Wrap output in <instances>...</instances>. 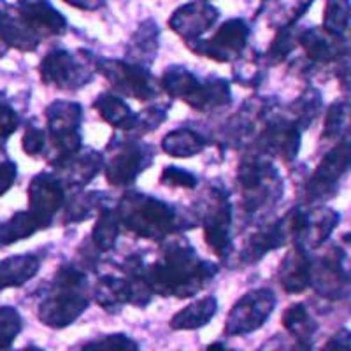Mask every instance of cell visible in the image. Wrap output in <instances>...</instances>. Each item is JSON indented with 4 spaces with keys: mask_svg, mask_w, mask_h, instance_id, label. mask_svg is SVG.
I'll return each instance as SVG.
<instances>
[{
    "mask_svg": "<svg viewBox=\"0 0 351 351\" xmlns=\"http://www.w3.org/2000/svg\"><path fill=\"white\" fill-rule=\"evenodd\" d=\"M0 351H4V350H0Z\"/></svg>",
    "mask_w": 351,
    "mask_h": 351,
    "instance_id": "f5cc1de1",
    "label": "cell"
},
{
    "mask_svg": "<svg viewBox=\"0 0 351 351\" xmlns=\"http://www.w3.org/2000/svg\"><path fill=\"white\" fill-rule=\"evenodd\" d=\"M351 27V0H327L324 11V28L343 37Z\"/></svg>",
    "mask_w": 351,
    "mask_h": 351,
    "instance_id": "d590c367",
    "label": "cell"
},
{
    "mask_svg": "<svg viewBox=\"0 0 351 351\" xmlns=\"http://www.w3.org/2000/svg\"><path fill=\"white\" fill-rule=\"evenodd\" d=\"M219 18V11L209 0H193L176 9L169 18V27L186 44L204 39Z\"/></svg>",
    "mask_w": 351,
    "mask_h": 351,
    "instance_id": "5bb4252c",
    "label": "cell"
},
{
    "mask_svg": "<svg viewBox=\"0 0 351 351\" xmlns=\"http://www.w3.org/2000/svg\"><path fill=\"white\" fill-rule=\"evenodd\" d=\"M265 58L260 55L252 53L250 56H241L239 60H236V67H234V80L243 86L256 88L262 83L263 76H265Z\"/></svg>",
    "mask_w": 351,
    "mask_h": 351,
    "instance_id": "74e56055",
    "label": "cell"
},
{
    "mask_svg": "<svg viewBox=\"0 0 351 351\" xmlns=\"http://www.w3.org/2000/svg\"><path fill=\"white\" fill-rule=\"evenodd\" d=\"M30 211L39 216L44 223L51 225L56 213L65 206V186L56 174H37L28 186Z\"/></svg>",
    "mask_w": 351,
    "mask_h": 351,
    "instance_id": "2e32d148",
    "label": "cell"
},
{
    "mask_svg": "<svg viewBox=\"0 0 351 351\" xmlns=\"http://www.w3.org/2000/svg\"><path fill=\"white\" fill-rule=\"evenodd\" d=\"M244 211L253 215L269 208L283 195V181L267 155H247L237 169Z\"/></svg>",
    "mask_w": 351,
    "mask_h": 351,
    "instance_id": "277c9868",
    "label": "cell"
},
{
    "mask_svg": "<svg viewBox=\"0 0 351 351\" xmlns=\"http://www.w3.org/2000/svg\"><path fill=\"white\" fill-rule=\"evenodd\" d=\"M16 181V165L5 160L0 162V195H4Z\"/></svg>",
    "mask_w": 351,
    "mask_h": 351,
    "instance_id": "7dc6e473",
    "label": "cell"
},
{
    "mask_svg": "<svg viewBox=\"0 0 351 351\" xmlns=\"http://www.w3.org/2000/svg\"><path fill=\"white\" fill-rule=\"evenodd\" d=\"M276 307L274 291L269 288H256L241 297L228 313L225 332L228 335H246L258 330Z\"/></svg>",
    "mask_w": 351,
    "mask_h": 351,
    "instance_id": "4fadbf2b",
    "label": "cell"
},
{
    "mask_svg": "<svg viewBox=\"0 0 351 351\" xmlns=\"http://www.w3.org/2000/svg\"><path fill=\"white\" fill-rule=\"evenodd\" d=\"M200 221L204 228V239L211 247V252L219 258H227L232 252V208L223 188H209Z\"/></svg>",
    "mask_w": 351,
    "mask_h": 351,
    "instance_id": "8fae6325",
    "label": "cell"
},
{
    "mask_svg": "<svg viewBox=\"0 0 351 351\" xmlns=\"http://www.w3.org/2000/svg\"><path fill=\"white\" fill-rule=\"evenodd\" d=\"M351 134V97L344 100H337L328 108L325 116L324 139L344 141L350 139Z\"/></svg>",
    "mask_w": 351,
    "mask_h": 351,
    "instance_id": "4dcf8cb0",
    "label": "cell"
},
{
    "mask_svg": "<svg viewBox=\"0 0 351 351\" xmlns=\"http://www.w3.org/2000/svg\"><path fill=\"white\" fill-rule=\"evenodd\" d=\"M58 180L65 186V190H83L90 181L104 169V155L95 149H84L72 155L56 165Z\"/></svg>",
    "mask_w": 351,
    "mask_h": 351,
    "instance_id": "e0dca14e",
    "label": "cell"
},
{
    "mask_svg": "<svg viewBox=\"0 0 351 351\" xmlns=\"http://www.w3.org/2000/svg\"><path fill=\"white\" fill-rule=\"evenodd\" d=\"M311 287L328 300L344 299L351 291V269L346 253L339 246H330L311 260Z\"/></svg>",
    "mask_w": 351,
    "mask_h": 351,
    "instance_id": "9c48e42d",
    "label": "cell"
},
{
    "mask_svg": "<svg viewBox=\"0 0 351 351\" xmlns=\"http://www.w3.org/2000/svg\"><path fill=\"white\" fill-rule=\"evenodd\" d=\"M322 351H351V332L346 328L337 330Z\"/></svg>",
    "mask_w": 351,
    "mask_h": 351,
    "instance_id": "bcb514c9",
    "label": "cell"
},
{
    "mask_svg": "<svg viewBox=\"0 0 351 351\" xmlns=\"http://www.w3.org/2000/svg\"><path fill=\"white\" fill-rule=\"evenodd\" d=\"M302 246L290 247L280 265V283L288 293H302L311 287V258Z\"/></svg>",
    "mask_w": 351,
    "mask_h": 351,
    "instance_id": "44dd1931",
    "label": "cell"
},
{
    "mask_svg": "<svg viewBox=\"0 0 351 351\" xmlns=\"http://www.w3.org/2000/svg\"><path fill=\"white\" fill-rule=\"evenodd\" d=\"M262 351H267V350H262Z\"/></svg>",
    "mask_w": 351,
    "mask_h": 351,
    "instance_id": "816d5d0a",
    "label": "cell"
},
{
    "mask_svg": "<svg viewBox=\"0 0 351 351\" xmlns=\"http://www.w3.org/2000/svg\"><path fill=\"white\" fill-rule=\"evenodd\" d=\"M23 351H43V350H39V348H27V350H23Z\"/></svg>",
    "mask_w": 351,
    "mask_h": 351,
    "instance_id": "f907efd6",
    "label": "cell"
},
{
    "mask_svg": "<svg viewBox=\"0 0 351 351\" xmlns=\"http://www.w3.org/2000/svg\"><path fill=\"white\" fill-rule=\"evenodd\" d=\"M299 46L306 53L307 60L318 65L339 62L346 55V44L343 37L327 32L324 27L307 28L300 32Z\"/></svg>",
    "mask_w": 351,
    "mask_h": 351,
    "instance_id": "ac0fdd59",
    "label": "cell"
},
{
    "mask_svg": "<svg viewBox=\"0 0 351 351\" xmlns=\"http://www.w3.org/2000/svg\"><path fill=\"white\" fill-rule=\"evenodd\" d=\"M108 158H104L106 180L112 186H130L137 180V176L152 165L155 152L152 146L143 144L136 139L114 137L108 146Z\"/></svg>",
    "mask_w": 351,
    "mask_h": 351,
    "instance_id": "52a82bcc",
    "label": "cell"
},
{
    "mask_svg": "<svg viewBox=\"0 0 351 351\" xmlns=\"http://www.w3.org/2000/svg\"><path fill=\"white\" fill-rule=\"evenodd\" d=\"M216 311H218L216 297H204V299L188 304L180 313H176L169 325L172 330H197V328L208 325Z\"/></svg>",
    "mask_w": 351,
    "mask_h": 351,
    "instance_id": "4316f807",
    "label": "cell"
},
{
    "mask_svg": "<svg viewBox=\"0 0 351 351\" xmlns=\"http://www.w3.org/2000/svg\"><path fill=\"white\" fill-rule=\"evenodd\" d=\"M120 218L116 215V209L106 206L102 211H99L95 225L92 230V244L99 252H109L116 246V241L120 236Z\"/></svg>",
    "mask_w": 351,
    "mask_h": 351,
    "instance_id": "1f68e13d",
    "label": "cell"
},
{
    "mask_svg": "<svg viewBox=\"0 0 351 351\" xmlns=\"http://www.w3.org/2000/svg\"><path fill=\"white\" fill-rule=\"evenodd\" d=\"M250 34H252V28L243 18H232L219 25L213 37L200 39L188 46L193 53L208 56L219 64H227V62L239 60L244 55Z\"/></svg>",
    "mask_w": 351,
    "mask_h": 351,
    "instance_id": "7c38bea8",
    "label": "cell"
},
{
    "mask_svg": "<svg viewBox=\"0 0 351 351\" xmlns=\"http://www.w3.org/2000/svg\"><path fill=\"white\" fill-rule=\"evenodd\" d=\"M299 46V34L293 28H287V30H280L276 32L274 40L269 46V51L265 55V62L271 65H278L285 62L291 51Z\"/></svg>",
    "mask_w": 351,
    "mask_h": 351,
    "instance_id": "f35d334b",
    "label": "cell"
},
{
    "mask_svg": "<svg viewBox=\"0 0 351 351\" xmlns=\"http://www.w3.org/2000/svg\"><path fill=\"white\" fill-rule=\"evenodd\" d=\"M21 144H23V152L27 155H43V153H46V132L37 127H28Z\"/></svg>",
    "mask_w": 351,
    "mask_h": 351,
    "instance_id": "ee69618b",
    "label": "cell"
},
{
    "mask_svg": "<svg viewBox=\"0 0 351 351\" xmlns=\"http://www.w3.org/2000/svg\"><path fill=\"white\" fill-rule=\"evenodd\" d=\"M256 152L293 162L300 149V128L290 118H271L256 137Z\"/></svg>",
    "mask_w": 351,
    "mask_h": 351,
    "instance_id": "9a60e30c",
    "label": "cell"
},
{
    "mask_svg": "<svg viewBox=\"0 0 351 351\" xmlns=\"http://www.w3.org/2000/svg\"><path fill=\"white\" fill-rule=\"evenodd\" d=\"M88 278L76 265L58 269L48 297L40 302L39 319L53 328H64L76 322L88 307Z\"/></svg>",
    "mask_w": 351,
    "mask_h": 351,
    "instance_id": "3957f363",
    "label": "cell"
},
{
    "mask_svg": "<svg viewBox=\"0 0 351 351\" xmlns=\"http://www.w3.org/2000/svg\"><path fill=\"white\" fill-rule=\"evenodd\" d=\"M40 77L46 84L58 90H80L93 80L97 71V58L88 51L76 55L67 49H53L40 62Z\"/></svg>",
    "mask_w": 351,
    "mask_h": 351,
    "instance_id": "8992f818",
    "label": "cell"
},
{
    "mask_svg": "<svg viewBox=\"0 0 351 351\" xmlns=\"http://www.w3.org/2000/svg\"><path fill=\"white\" fill-rule=\"evenodd\" d=\"M93 297H95L97 304L104 307L106 311L114 313L120 311L125 304H130L134 300V290H132V283L128 278L106 274L97 281Z\"/></svg>",
    "mask_w": 351,
    "mask_h": 351,
    "instance_id": "d4e9b609",
    "label": "cell"
},
{
    "mask_svg": "<svg viewBox=\"0 0 351 351\" xmlns=\"http://www.w3.org/2000/svg\"><path fill=\"white\" fill-rule=\"evenodd\" d=\"M230 100L232 95L228 81L213 76L209 80L202 81L200 93L197 97L193 109H197V111H213V109H219L230 104Z\"/></svg>",
    "mask_w": 351,
    "mask_h": 351,
    "instance_id": "d6a6232c",
    "label": "cell"
},
{
    "mask_svg": "<svg viewBox=\"0 0 351 351\" xmlns=\"http://www.w3.org/2000/svg\"><path fill=\"white\" fill-rule=\"evenodd\" d=\"M160 28L153 20H146L132 34L127 46V62L148 67L158 55Z\"/></svg>",
    "mask_w": 351,
    "mask_h": 351,
    "instance_id": "603a6c76",
    "label": "cell"
},
{
    "mask_svg": "<svg viewBox=\"0 0 351 351\" xmlns=\"http://www.w3.org/2000/svg\"><path fill=\"white\" fill-rule=\"evenodd\" d=\"M46 227H49V225L44 223L43 219L34 215L30 209L16 213L11 219L0 223V247H5L12 243L27 239V237L34 236L37 230Z\"/></svg>",
    "mask_w": 351,
    "mask_h": 351,
    "instance_id": "f1b7e54d",
    "label": "cell"
},
{
    "mask_svg": "<svg viewBox=\"0 0 351 351\" xmlns=\"http://www.w3.org/2000/svg\"><path fill=\"white\" fill-rule=\"evenodd\" d=\"M351 171V139L339 141L322 158L318 167L307 181V202H325L337 192V184Z\"/></svg>",
    "mask_w": 351,
    "mask_h": 351,
    "instance_id": "30bf717a",
    "label": "cell"
},
{
    "mask_svg": "<svg viewBox=\"0 0 351 351\" xmlns=\"http://www.w3.org/2000/svg\"><path fill=\"white\" fill-rule=\"evenodd\" d=\"M106 197L102 193H97V192H90V193H84L81 192L76 193V195L69 199L64 206V218H65V223H76V221H83L86 219L88 216H92L93 213L97 211H102L106 206L104 204Z\"/></svg>",
    "mask_w": 351,
    "mask_h": 351,
    "instance_id": "836d02e7",
    "label": "cell"
},
{
    "mask_svg": "<svg viewBox=\"0 0 351 351\" xmlns=\"http://www.w3.org/2000/svg\"><path fill=\"white\" fill-rule=\"evenodd\" d=\"M93 106L99 111L100 118L118 130L130 134L134 125H136V112L128 108L127 102L121 97L114 95V93H102Z\"/></svg>",
    "mask_w": 351,
    "mask_h": 351,
    "instance_id": "83f0119b",
    "label": "cell"
},
{
    "mask_svg": "<svg viewBox=\"0 0 351 351\" xmlns=\"http://www.w3.org/2000/svg\"><path fill=\"white\" fill-rule=\"evenodd\" d=\"M40 267V258L34 253L9 256L0 260V290L11 287H21L32 280Z\"/></svg>",
    "mask_w": 351,
    "mask_h": 351,
    "instance_id": "484cf974",
    "label": "cell"
},
{
    "mask_svg": "<svg viewBox=\"0 0 351 351\" xmlns=\"http://www.w3.org/2000/svg\"><path fill=\"white\" fill-rule=\"evenodd\" d=\"M337 225H339V213L332 208L322 206V208H315L313 211H307L306 225H304L295 244L302 246L307 252L324 246Z\"/></svg>",
    "mask_w": 351,
    "mask_h": 351,
    "instance_id": "7402d4cb",
    "label": "cell"
},
{
    "mask_svg": "<svg viewBox=\"0 0 351 351\" xmlns=\"http://www.w3.org/2000/svg\"><path fill=\"white\" fill-rule=\"evenodd\" d=\"M64 2L81 11H97L106 4V0H64Z\"/></svg>",
    "mask_w": 351,
    "mask_h": 351,
    "instance_id": "c3c4849f",
    "label": "cell"
},
{
    "mask_svg": "<svg viewBox=\"0 0 351 351\" xmlns=\"http://www.w3.org/2000/svg\"><path fill=\"white\" fill-rule=\"evenodd\" d=\"M315 0H262L258 11L255 12V20L274 32L293 28L311 8Z\"/></svg>",
    "mask_w": 351,
    "mask_h": 351,
    "instance_id": "ffe728a7",
    "label": "cell"
},
{
    "mask_svg": "<svg viewBox=\"0 0 351 351\" xmlns=\"http://www.w3.org/2000/svg\"><path fill=\"white\" fill-rule=\"evenodd\" d=\"M281 324L291 335H295L297 341H309L316 328V324L313 322L311 315L307 313L304 304H293L288 307Z\"/></svg>",
    "mask_w": 351,
    "mask_h": 351,
    "instance_id": "8d00e7d4",
    "label": "cell"
},
{
    "mask_svg": "<svg viewBox=\"0 0 351 351\" xmlns=\"http://www.w3.org/2000/svg\"><path fill=\"white\" fill-rule=\"evenodd\" d=\"M18 12L37 36H62L67 30V20L48 0H18Z\"/></svg>",
    "mask_w": 351,
    "mask_h": 351,
    "instance_id": "d6986e66",
    "label": "cell"
},
{
    "mask_svg": "<svg viewBox=\"0 0 351 351\" xmlns=\"http://www.w3.org/2000/svg\"><path fill=\"white\" fill-rule=\"evenodd\" d=\"M206 351H234V350H230V348H227L221 343H213Z\"/></svg>",
    "mask_w": 351,
    "mask_h": 351,
    "instance_id": "681fc988",
    "label": "cell"
},
{
    "mask_svg": "<svg viewBox=\"0 0 351 351\" xmlns=\"http://www.w3.org/2000/svg\"><path fill=\"white\" fill-rule=\"evenodd\" d=\"M81 351H139L136 341L123 334H111L100 339L86 343Z\"/></svg>",
    "mask_w": 351,
    "mask_h": 351,
    "instance_id": "b9f144b4",
    "label": "cell"
},
{
    "mask_svg": "<svg viewBox=\"0 0 351 351\" xmlns=\"http://www.w3.org/2000/svg\"><path fill=\"white\" fill-rule=\"evenodd\" d=\"M167 104H153L149 106V108L143 109V111L136 116V125L132 128V134L137 137L158 128L160 125L164 123L165 118H167Z\"/></svg>",
    "mask_w": 351,
    "mask_h": 351,
    "instance_id": "ab89813d",
    "label": "cell"
},
{
    "mask_svg": "<svg viewBox=\"0 0 351 351\" xmlns=\"http://www.w3.org/2000/svg\"><path fill=\"white\" fill-rule=\"evenodd\" d=\"M202 81L181 65H171L160 77V88L165 90L171 97L186 102L190 108L195 106V100L200 93Z\"/></svg>",
    "mask_w": 351,
    "mask_h": 351,
    "instance_id": "cb8c5ba5",
    "label": "cell"
},
{
    "mask_svg": "<svg viewBox=\"0 0 351 351\" xmlns=\"http://www.w3.org/2000/svg\"><path fill=\"white\" fill-rule=\"evenodd\" d=\"M319 111H322V95L315 88H307L306 92L300 93L299 99L290 104V120L300 130H304L318 118Z\"/></svg>",
    "mask_w": 351,
    "mask_h": 351,
    "instance_id": "e575fe53",
    "label": "cell"
},
{
    "mask_svg": "<svg viewBox=\"0 0 351 351\" xmlns=\"http://www.w3.org/2000/svg\"><path fill=\"white\" fill-rule=\"evenodd\" d=\"M218 272V265L202 260L186 239H172L162 247V258L146 267L144 278L153 293L186 299L199 293Z\"/></svg>",
    "mask_w": 351,
    "mask_h": 351,
    "instance_id": "6da1fadb",
    "label": "cell"
},
{
    "mask_svg": "<svg viewBox=\"0 0 351 351\" xmlns=\"http://www.w3.org/2000/svg\"><path fill=\"white\" fill-rule=\"evenodd\" d=\"M18 123L20 120H18L16 111L0 99V137L11 136L12 132L16 130Z\"/></svg>",
    "mask_w": 351,
    "mask_h": 351,
    "instance_id": "f6af8a7d",
    "label": "cell"
},
{
    "mask_svg": "<svg viewBox=\"0 0 351 351\" xmlns=\"http://www.w3.org/2000/svg\"><path fill=\"white\" fill-rule=\"evenodd\" d=\"M206 146V141L200 134L190 128H178V130L169 132L162 139V149L169 156L174 158H188L197 153H200Z\"/></svg>",
    "mask_w": 351,
    "mask_h": 351,
    "instance_id": "f546056e",
    "label": "cell"
},
{
    "mask_svg": "<svg viewBox=\"0 0 351 351\" xmlns=\"http://www.w3.org/2000/svg\"><path fill=\"white\" fill-rule=\"evenodd\" d=\"M21 330V318L16 309L0 307V350H8Z\"/></svg>",
    "mask_w": 351,
    "mask_h": 351,
    "instance_id": "60d3db41",
    "label": "cell"
},
{
    "mask_svg": "<svg viewBox=\"0 0 351 351\" xmlns=\"http://www.w3.org/2000/svg\"><path fill=\"white\" fill-rule=\"evenodd\" d=\"M97 72L108 80L116 95L137 100H152L158 95L160 81L152 76L148 67L114 58H97Z\"/></svg>",
    "mask_w": 351,
    "mask_h": 351,
    "instance_id": "ba28073f",
    "label": "cell"
},
{
    "mask_svg": "<svg viewBox=\"0 0 351 351\" xmlns=\"http://www.w3.org/2000/svg\"><path fill=\"white\" fill-rule=\"evenodd\" d=\"M160 183L169 188H186V190H190V188H195L199 181H197L195 174H192L190 171L171 165V167H165L162 171Z\"/></svg>",
    "mask_w": 351,
    "mask_h": 351,
    "instance_id": "7bdbcfd3",
    "label": "cell"
},
{
    "mask_svg": "<svg viewBox=\"0 0 351 351\" xmlns=\"http://www.w3.org/2000/svg\"><path fill=\"white\" fill-rule=\"evenodd\" d=\"M48 121L49 152L48 158L53 165L71 158L81 152V118L83 109L77 102L56 100L44 111Z\"/></svg>",
    "mask_w": 351,
    "mask_h": 351,
    "instance_id": "5b68a950",
    "label": "cell"
},
{
    "mask_svg": "<svg viewBox=\"0 0 351 351\" xmlns=\"http://www.w3.org/2000/svg\"><path fill=\"white\" fill-rule=\"evenodd\" d=\"M116 215L121 227L144 239L160 241L176 230L195 227V221L181 215L174 206L139 192L125 193L116 208Z\"/></svg>",
    "mask_w": 351,
    "mask_h": 351,
    "instance_id": "7a4b0ae2",
    "label": "cell"
}]
</instances>
